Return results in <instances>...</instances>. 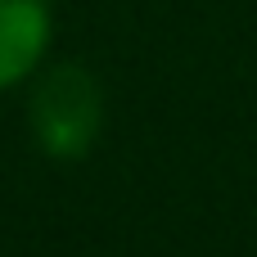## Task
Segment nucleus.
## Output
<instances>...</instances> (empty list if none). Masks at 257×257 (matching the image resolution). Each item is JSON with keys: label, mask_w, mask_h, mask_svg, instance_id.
<instances>
[{"label": "nucleus", "mask_w": 257, "mask_h": 257, "mask_svg": "<svg viewBox=\"0 0 257 257\" xmlns=\"http://www.w3.org/2000/svg\"><path fill=\"white\" fill-rule=\"evenodd\" d=\"M32 122H36L41 145L54 158L86 154V145L95 140V126H99V90H95V77L86 68H77V63L54 68L36 86V95H32Z\"/></svg>", "instance_id": "f257e3e1"}, {"label": "nucleus", "mask_w": 257, "mask_h": 257, "mask_svg": "<svg viewBox=\"0 0 257 257\" xmlns=\"http://www.w3.org/2000/svg\"><path fill=\"white\" fill-rule=\"evenodd\" d=\"M50 41V14L41 0H0V86L32 72Z\"/></svg>", "instance_id": "f03ea898"}]
</instances>
